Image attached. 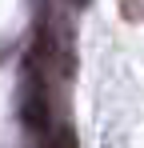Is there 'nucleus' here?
Listing matches in <instances>:
<instances>
[{
  "label": "nucleus",
  "instance_id": "obj_1",
  "mask_svg": "<svg viewBox=\"0 0 144 148\" xmlns=\"http://www.w3.org/2000/svg\"><path fill=\"white\" fill-rule=\"evenodd\" d=\"M44 148H76V140H72L68 128H56V132L48 136V144H44Z\"/></svg>",
  "mask_w": 144,
  "mask_h": 148
}]
</instances>
